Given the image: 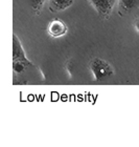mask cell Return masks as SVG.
<instances>
[{
  "label": "cell",
  "mask_w": 139,
  "mask_h": 147,
  "mask_svg": "<svg viewBox=\"0 0 139 147\" xmlns=\"http://www.w3.org/2000/svg\"><path fill=\"white\" fill-rule=\"evenodd\" d=\"M90 71L93 75L95 81H102L107 78L111 77L114 71L109 62L105 61L104 59L100 58H93L89 63Z\"/></svg>",
  "instance_id": "obj_1"
},
{
  "label": "cell",
  "mask_w": 139,
  "mask_h": 147,
  "mask_svg": "<svg viewBox=\"0 0 139 147\" xmlns=\"http://www.w3.org/2000/svg\"><path fill=\"white\" fill-rule=\"evenodd\" d=\"M88 1L94 7L100 17L104 19H108L111 16V13L116 2V0H88Z\"/></svg>",
  "instance_id": "obj_2"
},
{
  "label": "cell",
  "mask_w": 139,
  "mask_h": 147,
  "mask_svg": "<svg viewBox=\"0 0 139 147\" xmlns=\"http://www.w3.org/2000/svg\"><path fill=\"white\" fill-rule=\"evenodd\" d=\"M13 61H19L26 63L27 65H31V62L26 58L24 49L22 47L20 40L15 34L13 35Z\"/></svg>",
  "instance_id": "obj_3"
},
{
  "label": "cell",
  "mask_w": 139,
  "mask_h": 147,
  "mask_svg": "<svg viewBox=\"0 0 139 147\" xmlns=\"http://www.w3.org/2000/svg\"><path fill=\"white\" fill-rule=\"evenodd\" d=\"M67 31H68L67 25L61 19H53L52 21H50L48 28H47L48 34L51 37H53V38H59V37L66 35Z\"/></svg>",
  "instance_id": "obj_4"
},
{
  "label": "cell",
  "mask_w": 139,
  "mask_h": 147,
  "mask_svg": "<svg viewBox=\"0 0 139 147\" xmlns=\"http://www.w3.org/2000/svg\"><path fill=\"white\" fill-rule=\"evenodd\" d=\"M139 9V0H119V14L124 16Z\"/></svg>",
  "instance_id": "obj_5"
},
{
  "label": "cell",
  "mask_w": 139,
  "mask_h": 147,
  "mask_svg": "<svg viewBox=\"0 0 139 147\" xmlns=\"http://www.w3.org/2000/svg\"><path fill=\"white\" fill-rule=\"evenodd\" d=\"M73 0H49V9L52 13L62 12L72 5Z\"/></svg>",
  "instance_id": "obj_6"
},
{
  "label": "cell",
  "mask_w": 139,
  "mask_h": 147,
  "mask_svg": "<svg viewBox=\"0 0 139 147\" xmlns=\"http://www.w3.org/2000/svg\"><path fill=\"white\" fill-rule=\"evenodd\" d=\"M28 66H29V65H27L26 63H23V62L13 61V69H14V71L17 74L23 73Z\"/></svg>",
  "instance_id": "obj_7"
},
{
  "label": "cell",
  "mask_w": 139,
  "mask_h": 147,
  "mask_svg": "<svg viewBox=\"0 0 139 147\" xmlns=\"http://www.w3.org/2000/svg\"><path fill=\"white\" fill-rule=\"evenodd\" d=\"M37 1H38V0H35V1H33V9H36L37 13H39L40 9L43 7V1H41V0H39V2H37Z\"/></svg>",
  "instance_id": "obj_8"
},
{
  "label": "cell",
  "mask_w": 139,
  "mask_h": 147,
  "mask_svg": "<svg viewBox=\"0 0 139 147\" xmlns=\"http://www.w3.org/2000/svg\"><path fill=\"white\" fill-rule=\"evenodd\" d=\"M134 26H135V30L139 33V18H137L135 20V23H134Z\"/></svg>",
  "instance_id": "obj_9"
}]
</instances>
